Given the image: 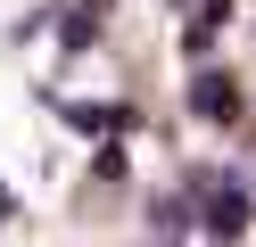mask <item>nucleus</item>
<instances>
[{"label": "nucleus", "instance_id": "nucleus-1", "mask_svg": "<svg viewBox=\"0 0 256 247\" xmlns=\"http://www.w3.org/2000/svg\"><path fill=\"white\" fill-rule=\"evenodd\" d=\"M190 107H198L206 124H232V115H240V91H232V74H198V82H190Z\"/></svg>", "mask_w": 256, "mask_h": 247}, {"label": "nucleus", "instance_id": "nucleus-2", "mask_svg": "<svg viewBox=\"0 0 256 247\" xmlns=\"http://www.w3.org/2000/svg\"><path fill=\"white\" fill-rule=\"evenodd\" d=\"M206 231H215V239L248 231V190H215V206H206Z\"/></svg>", "mask_w": 256, "mask_h": 247}]
</instances>
